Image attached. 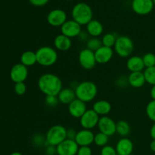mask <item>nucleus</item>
<instances>
[{"instance_id":"obj_1","label":"nucleus","mask_w":155,"mask_h":155,"mask_svg":"<svg viewBox=\"0 0 155 155\" xmlns=\"http://www.w3.org/2000/svg\"><path fill=\"white\" fill-rule=\"evenodd\" d=\"M38 88L42 93L48 95L58 96L63 89V84L60 77L51 73L44 74L38 80Z\"/></svg>"},{"instance_id":"obj_2","label":"nucleus","mask_w":155,"mask_h":155,"mask_svg":"<svg viewBox=\"0 0 155 155\" xmlns=\"http://www.w3.org/2000/svg\"><path fill=\"white\" fill-rule=\"evenodd\" d=\"M74 90L77 99L85 103L93 101L98 94V87L92 81H83L78 83Z\"/></svg>"},{"instance_id":"obj_3","label":"nucleus","mask_w":155,"mask_h":155,"mask_svg":"<svg viewBox=\"0 0 155 155\" xmlns=\"http://www.w3.org/2000/svg\"><path fill=\"white\" fill-rule=\"evenodd\" d=\"M71 15L74 21L80 25H87L92 20L93 12L89 5L85 2H79L73 7Z\"/></svg>"},{"instance_id":"obj_4","label":"nucleus","mask_w":155,"mask_h":155,"mask_svg":"<svg viewBox=\"0 0 155 155\" xmlns=\"http://www.w3.org/2000/svg\"><path fill=\"white\" fill-rule=\"evenodd\" d=\"M37 64L42 67H51L57 62L58 53L51 46H42L36 51Z\"/></svg>"},{"instance_id":"obj_5","label":"nucleus","mask_w":155,"mask_h":155,"mask_svg":"<svg viewBox=\"0 0 155 155\" xmlns=\"http://www.w3.org/2000/svg\"><path fill=\"white\" fill-rule=\"evenodd\" d=\"M67 139V129L62 125L50 127L45 134V139L49 145L57 147Z\"/></svg>"},{"instance_id":"obj_6","label":"nucleus","mask_w":155,"mask_h":155,"mask_svg":"<svg viewBox=\"0 0 155 155\" xmlns=\"http://www.w3.org/2000/svg\"><path fill=\"white\" fill-rule=\"evenodd\" d=\"M114 51L121 58H128L134 51V43L127 36H118L114 45Z\"/></svg>"},{"instance_id":"obj_7","label":"nucleus","mask_w":155,"mask_h":155,"mask_svg":"<svg viewBox=\"0 0 155 155\" xmlns=\"http://www.w3.org/2000/svg\"><path fill=\"white\" fill-rule=\"evenodd\" d=\"M78 61L80 66L85 70H92L96 65L95 52L89 48H83L79 53Z\"/></svg>"},{"instance_id":"obj_8","label":"nucleus","mask_w":155,"mask_h":155,"mask_svg":"<svg viewBox=\"0 0 155 155\" xmlns=\"http://www.w3.org/2000/svg\"><path fill=\"white\" fill-rule=\"evenodd\" d=\"M100 116L94 111L93 109H89L85 112L84 114L80 118V126L83 129L92 130L98 126Z\"/></svg>"},{"instance_id":"obj_9","label":"nucleus","mask_w":155,"mask_h":155,"mask_svg":"<svg viewBox=\"0 0 155 155\" xmlns=\"http://www.w3.org/2000/svg\"><path fill=\"white\" fill-rule=\"evenodd\" d=\"M68 21L66 12L60 8H55L50 11L47 15V21L51 27H61Z\"/></svg>"},{"instance_id":"obj_10","label":"nucleus","mask_w":155,"mask_h":155,"mask_svg":"<svg viewBox=\"0 0 155 155\" xmlns=\"http://www.w3.org/2000/svg\"><path fill=\"white\" fill-rule=\"evenodd\" d=\"M82 26L74 20H68L61 27V34L68 36L70 39L78 37L82 32Z\"/></svg>"},{"instance_id":"obj_11","label":"nucleus","mask_w":155,"mask_h":155,"mask_svg":"<svg viewBox=\"0 0 155 155\" xmlns=\"http://www.w3.org/2000/svg\"><path fill=\"white\" fill-rule=\"evenodd\" d=\"M116 126L117 123L112 118L108 116H103L100 117L97 127H98L99 132L107 136H111L116 133Z\"/></svg>"},{"instance_id":"obj_12","label":"nucleus","mask_w":155,"mask_h":155,"mask_svg":"<svg viewBox=\"0 0 155 155\" xmlns=\"http://www.w3.org/2000/svg\"><path fill=\"white\" fill-rule=\"evenodd\" d=\"M152 0H133L132 1V9L139 15H147L154 8Z\"/></svg>"},{"instance_id":"obj_13","label":"nucleus","mask_w":155,"mask_h":155,"mask_svg":"<svg viewBox=\"0 0 155 155\" xmlns=\"http://www.w3.org/2000/svg\"><path fill=\"white\" fill-rule=\"evenodd\" d=\"M79 145L75 140L66 139L56 147L58 155H77Z\"/></svg>"},{"instance_id":"obj_14","label":"nucleus","mask_w":155,"mask_h":155,"mask_svg":"<svg viewBox=\"0 0 155 155\" xmlns=\"http://www.w3.org/2000/svg\"><path fill=\"white\" fill-rule=\"evenodd\" d=\"M27 77H28V69L21 63L16 64L11 69V80L15 83H24Z\"/></svg>"},{"instance_id":"obj_15","label":"nucleus","mask_w":155,"mask_h":155,"mask_svg":"<svg viewBox=\"0 0 155 155\" xmlns=\"http://www.w3.org/2000/svg\"><path fill=\"white\" fill-rule=\"evenodd\" d=\"M94 137L95 134L92 133V130L83 129L77 132V136L74 140L79 147L90 146L92 143H94Z\"/></svg>"},{"instance_id":"obj_16","label":"nucleus","mask_w":155,"mask_h":155,"mask_svg":"<svg viewBox=\"0 0 155 155\" xmlns=\"http://www.w3.org/2000/svg\"><path fill=\"white\" fill-rule=\"evenodd\" d=\"M86 110H87V107L86 103L77 98L68 104V112L70 115L74 118H80Z\"/></svg>"},{"instance_id":"obj_17","label":"nucleus","mask_w":155,"mask_h":155,"mask_svg":"<svg viewBox=\"0 0 155 155\" xmlns=\"http://www.w3.org/2000/svg\"><path fill=\"white\" fill-rule=\"evenodd\" d=\"M114 55V49L112 48L102 45L95 51V60L98 64H107L112 59Z\"/></svg>"},{"instance_id":"obj_18","label":"nucleus","mask_w":155,"mask_h":155,"mask_svg":"<svg viewBox=\"0 0 155 155\" xmlns=\"http://www.w3.org/2000/svg\"><path fill=\"white\" fill-rule=\"evenodd\" d=\"M133 143L130 139L124 137L120 139L116 145V149L117 155H130L133 154Z\"/></svg>"},{"instance_id":"obj_19","label":"nucleus","mask_w":155,"mask_h":155,"mask_svg":"<svg viewBox=\"0 0 155 155\" xmlns=\"http://www.w3.org/2000/svg\"><path fill=\"white\" fill-rule=\"evenodd\" d=\"M127 68L130 72H142L145 68L142 58L133 55L129 58L127 61Z\"/></svg>"},{"instance_id":"obj_20","label":"nucleus","mask_w":155,"mask_h":155,"mask_svg":"<svg viewBox=\"0 0 155 155\" xmlns=\"http://www.w3.org/2000/svg\"><path fill=\"white\" fill-rule=\"evenodd\" d=\"M54 46L59 51H68L72 46V41L68 36L63 34H59L54 39Z\"/></svg>"},{"instance_id":"obj_21","label":"nucleus","mask_w":155,"mask_h":155,"mask_svg":"<svg viewBox=\"0 0 155 155\" xmlns=\"http://www.w3.org/2000/svg\"><path fill=\"white\" fill-rule=\"evenodd\" d=\"M59 102L63 104H70L77 98L75 90L73 88H63L58 95Z\"/></svg>"},{"instance_id":"obj_22","label":"nucleus","mask_w":155,"mask_h":155,"mask_svg":"<svg viewBox=\"0 0 155 155\" xmlns=\"http://www.w3.org/2000/svg\"><path fill=\"white\" fill-rule=\"evenodd\" d=\"M92 109L96 112L100 117L107 116L112 109V106L108 101L106 100H98L95 101L92 105Z\"/></svg>"},{"instance_id":"obj_23","label":"nucleus","mask_w":155,"mask_h":155,"mask_svg":"<svg viewBox=\"0 0 155 155\" xmlns=\"http://www.w3.org/2000/svg\"><path fill=\"white\" fill-rule=\"evenodd\" d=\"M128 83L130 86L133 88H141L146 83L144 73L142 72H132L128 77Z\"/></svg>"},{"instance_id":"obj_24","label":"nucleus","mask_w":155,"mask_h":155,"mask_svg":"<svg viewBox=\"0 0 155 155\" xmlns=\"http://www.w3.org/2000/svg\"><path fill=\"white\" fill-rule=\"evenodd\" d=\"M104 31V27L102 24L97 20L92 19L86 25V32L92 37H98L102 34Z\"/></svg>"},{"instance_id":"obj_25","label":"nucleus","mask_w":155,"mask_h":155,"mask_svg":"<svg viewBox=\"0 0 155 155\" xmlns=\"http://www.w3.org/2000/svg\"><path fill=\"white\" fill-rule=\"evenodd\" d=\"M21 63L26 66L32 67L37 63L36 52L33 51H26L21 55Z\"/></svg>"},{"instance_id":"obj_26","label":"nucleus","mask_w":155,"mask_h":155,"mask_svg":"<svg viewBox=\"0 0 155 155\" xmlns=\"http://www.w3.org/2000/svg\"><path fill=\"white\" fill-rule=\"evenodd\" d=\"M131 133V127L130 124L126 120H120L117 123L116 126V133H117L119 136L124 137H127V136Z\"/></svg>"},{"instance_id":"obj_27","label":"nucleus","mask_w":155,"mask_h":155,"mask_svg":"<svg viewBox=\"0 0 155 155\" xmlns=\"http://www.w3.org/2000/svg\"><path fill=\"white\" fill-rule=\"evenodd\" d=\"M118 36H116L114 33H106L103 36L102 39H101V42H102V45L104 46L109 47V48H112L114 46L115 42H116Z\"/></svg>"},{"instance_id":"obj_28","label":"nucleus","mask_w":155,"mask_h":155,"mask_svg":"<svg viewBox=\"0 0 155 155\" xmlns=\"http://www.w3.org/2000/svg\"><path fill=\"white\" fill-rule=\"evenodd\" d=\"M102 45L101 39H100L98 37H92L86 41V48L94 52L99 48H101Z\"/></svg>"},{"instance_id":"obj_29","label":"nucleus","mask_w":155,"mask_h":155,"mask_svg":"<svg viewBox=\"0 0 155 155\" xmlns=\"http://www.w3.org/2000/svg\"><path fill=\"white\" fill-rule=\"evenodd\" d=\"M109 142V136H107V135L104 134V133H98L97 134L95 135V137H94V143L98 147H104L105 145H107V143Z\"/></svg>"},{"instance_id":"obj_30","label":"nucleus","mask_w":155,"mask_h":155,"mask_svg":"<svg viewBox=\"0 0 155 155\" xmlns=\"http://www.w3.org/2000/svg\"><path fill=\"white\" fill-rule=\"evenodd\" d=\"M143 73L146 83L151 86H155V67L146 68Z\"/></svg>"},{"instance_id":"obj_31","label":"nucleus","mask_w":155,"mask_h":155,"mask_svg":"<svg viewBox=\"0 0 155 155\" xmlns=\"http://www.w3.org/2000/svg\"><path fill=\"white\" fill-rule=\"evenodd\" d=\"M32 143L34 146L38 147V148L42 146L46 147L47 145H48L46 142V139H45V136H43L39 133L33 135V136L32 137Z\"/></svg>"},{"instance_id":"obj_32","label":"nucleus","mask_w":155,"mask_h":155,"mask_svg":"<svg viewBox=\"0 0 155 155\" xmlns=\"http://www.w3.org/2000/svg\"><path fill=\"white\" fill-rule=\"evenodd\" d=\"M142 60H143L144 64L146 68L155 67V54L153 53H146L142 57Z\"/></svg>"},{"instance_id":"obj_33","label":"nucleus","mask_w":155,"mask_h":155,"mask_svg":"<svg viewBox=\"0 0 155 155\" xmlns=\"http://www.w3.org/2000/svg\"><path fill=\"white\" fill-rule=\"evenodd\" d=\"M145 111H146L148 117L155 123V100H151L148 102L146 106Z\"/></svg>"},{"instance_id":"obj_34","label":"nucleus","mask_w":155,"mask_h":155,"mask_svg":"<svg viewBox=\"0 0 155 155\" xmlns=\"http://www.w3.org/2000/svg\"><path fill=\"white\" fill-rule=\"evenodd\" d=\"M59 103V100L58 96H53V95H48L45 98V104L48 107H55Z\"/></svg>"},{"instance_id":"obj_35","label":"nucleus","mask_w":155,"mask_h":155,"mask_svg":"<svg viewBox=\"0 0 155 155\" xmlns=\"http://www.w3.org/2000/svg\"><path fill=\"white\" fill-rule=\"evenodd\" d=\"M14 90L18 95H23L27 92V86L24 83H15Z\"/></svg>"},{"instance_id":"obj_36","label":"nucleus","mask_w":155,"mask_h":155,"mask_svg":"<svg viewBox=\"0 0 155 155\" xmlns=\"http://www.w3.org/2000/svg\"><path fill=\"white\" fill-rule=\"evenodd\" d=\"M100 155H117L116 149L111 145H105L102 147L100 151Z\"/></svg>"},{"instance_id":"obj_37","label":"nucleus","mask_w":155,"mask_h":155,"mask_svg":"<svg viewBox=\"0 0 155 155\" xmlns=\"http://www.w3.org/2000/svg\"><path fill=\"white\" fill-rule=\"evenodd\" d=\"M77 155H92V151L89 146L79 147Z\"/></svg>"},{"instance_id":"obj_38","label":"nucleus","mask_w":155,"mask_h":155,"mask_svg":"<svg viewBox=\"0 0 155 155\" xmlns=\"http://www.w3.org/2000/svg\"><path fill=\"white\" fill-rule=\"evenodd\" d=\"M50 0H29L30 4L36 7H42L49 2Z\"/></svg>"},{"instance_id":"obj_39","label":"nucleus","mask_w":155,"mask_h":155,"mask_svg":"<svg viewBox=\"0 0 155 155\" xmlns=\"http://www.w3.org/2000/svg\"><path fill=\"white\" fill-rule=\"evenodd\" d=\"M116 84L117 86H118L119 87L123 88L125 87V86H127V84H129L128 83V77L126 79V77H120L116 80Z\"/></svg>"},{"instance_id":"obj_40","label":"nucleus","mask_w":155,"mask_h":155,"mask_svg":"<svg viewBox=\"0 0 155 155\" xmlns=\"http://www.w3.org/2000/svg\"><path fill=\"white\" fill-rule=\"evenodd\" d=\"M77 131H76L73 128L67 129V139H73V140H74L76 136H77Z\"/></svg>"},{"instance_id":"obj_41","label":"nucleus","mask_w":155,"mask_h":155,"mask_svg":"<svg viewBox=\"0 0 155 155\" xmlns=\"http://www.w3.org/2000/svg\"><path fill=\"white\" fill-rule=\"evenodd\" d=\"M45 154L47 155H54L57 154V151H56V147L52 146V145H47L45 147Z\"/></svg>"},{"instance_id":"obj_42","label":"nucleus","mask_w":155,"mask_h":155,"mask_svg":"<svg viewBox=\"0 0 155 155\" xmlns=\"http://www.w3.org/2000/svg\"><path fill=\"white\" fill-rule=\"evenodd\" d=\"M88 36H89V35L88 34L87 32H84V33H83V32L82 31L81 33H80V36H79L78 37L80 38L81 40L86 41V40H88V39H88Z\"/></svg>"},{"instance_id":"obj_43","label":"nucleus","mask_w":155,"mask_h":155,"mask_svg":"<svg viewBox=\"0 0 155 155\" xmlns=\"http://www.w3.org/2000/svg\"><path fill=\"white\" fill-rule=\"evenodd\" d=\"M150 135H151V137L152 138V139L155 140V123L153 124L151 130H150Z\"/></svg>"},{"instance_id":"obj_44","label":"nucleus","mask_w":155,"mask_h":155,"mask_svg":"<svg viewBox=\"0 0 155 155\" xmlns=\"http://www.w3.org/2000/svg\"><path fill=\"white\" fill-rule=\"evenodd\" d=\"M150 95H151L152 100H155V86H152L151 91H150Z\"/></svg>"},{"instance_id":"obj_45","label":"nucleus","mask_w":155,"mask_h":155,"mask_svg":"<svg viewBox=\"0 0 155 155\" xmlns=\"http://www.w3.org/2000/svg\"><path fill=\"white\" fill-rule=\"evenodd\" d=\"M150 148H151V150L153 151V152H155V140L154 139H153V140L151 142V143H150Z\"/></svg>"},{"instance_id":"obj_46","label":"nucleus","mask_w":155,"mask_h":155,"mask_svg":"<svg viewBox=\"0 0 155 155\" xmlns=\"http://www.w3.org/2000/svg\"><path fill=\"white\" fill-rule=\"evenodd\" d=\"M10 155H22V154L20 152H18V151H16V152H13L12 154H11Z\"/></svg>"},{"instance_id":"obj_47","label":"nucleus","mask_w":155,"mask_h":155,"mask_svg":"<svg viewBox=\"0 0 155 155\" xmlns=\"http://www.w3.org/2000/svg\"><path fill=\"white\" fill-rule=\"evenodd\" d=\"M153 1V3H154V5L155 6V0H152Z\"/></svg>"},{"instance_id":"obj_48","label":"nucleus","mask_w":155,"mask_h":155,"mask_svg":"<svg viewBox=\"0 0 155 155\" xmlns=\"http://www.w3.org/2000/svg\"><path fill=\"white\" fill-rule=\"evenodd\" d=\"M66 1H72V0H66Z\"/></svg>"},{"instance_id":"obj_49","label":"nucleus","mask_w":155,"mask_h":155,"mask_svg":"<svg viewBox=\"0 0 155 155\" xmlns=\"http://www.w3.org/2000/svg\"><path fill=\"white\" fill-rule=\"evenodd\" d=\"M130 155H134V154H130Z\"/></svg>"},{"instance_id":"obj_50","label":"nucleus","mask_w":155,"mask_h":155,"mask_svg":"<svg viewBox=\"0 0 155 155\" xmlns=\"http://www.w3.org/2000/svg\"><path fill=\"white\" fill-rule=\"evenodd\" d=\"M131 1H133V0H131Z\"/></svg>"}]
</instances>
